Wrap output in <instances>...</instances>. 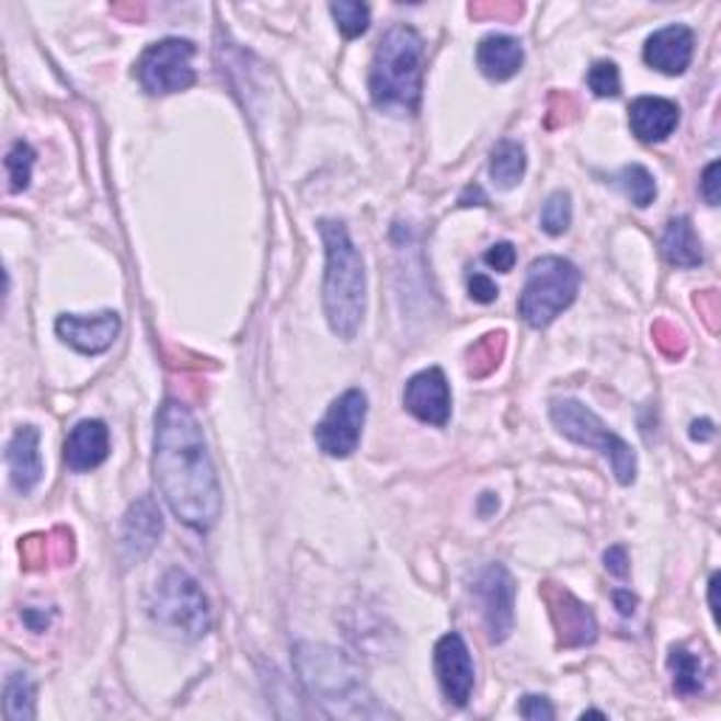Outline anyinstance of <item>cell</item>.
Segmentation results:
<instances>
[{"mask_svg":"<svg viewBox=\"0 0 721 721\" xmlns=\"http://www.w3.org/2000/svg\"><path fill=\"white\" fill-rule=\"evenodd\" d=\"M152 471L178 522H184L197 533H206L217 525L224 511L220 479L211 466L204 428L195 414L178 400H167L156 417Z\"/></svg>","mask_w":721,"mask_h":721,"instance_id":"cell-1","label":"cell"},{"mask_svg":"<svg viewBox=\"0 0 721 721\" xmlns=\"http://www.w3.org/2000/svg\"><path fill=\"white\" fill-rule=\"evenodd\" d=\"M324 240V316L339 339L353 342L358 335L364 313H367V271L364 256L350 240L347 226L339 220H322L319 224Z\"/></svg>","mask_w":721,"mask_h":721,"instance_id":"cell-2","label":"cell"},{"mask_svg":"<svg viewBox=\"0 0 721 721\" xmlns=\"http://www.w3.org/2000/svg\"><path fill=\"white\" fill-rule=\"evenodd\" d=\"M369 96L378 111L417 113L423 96V37L400 23L380 37L369 68Z\"/></svg>","mask_w":721,"mask_h":721,"instance_id":"cell-3","label":"cell"},{"mask_svg":"<svg viewBox=\"0 0 721 721\" xmlns=\"http://www.w3.org/2000/svg\"><path fill=\"white\" fill-rule=\"evenodd\" d=\"M296 671L313 699L328 705L333 716H384L387 710L378 708L358 671L350 665L342 651L328 645L302 643L296 645Z\"/></svg>","mask_w":721,"mask_h":721,"instance_id":"cell-4","label":"cell"},{"mask_svg":"<svg viewBox=\"0 0 721 721\" xmlns=\"http://www.w3.org/2000/svg\"><path fill=\"white\" fill-rule=\"evenodd\" d=\"M550 420L564 437H570L577 446H590L597 454L609 459L611 471L620 485H631L637 479V454L620 434L611 432L604 420L597 417L592 409H586L581 400L561 398L552 400Z\"/></svg>","mask_w":721,"mask_h":721,"instance_id":"cell-5","label":"cell"},{"mask_svg":"<svg viewBox=\"0 0 721 721\" xmlns=\"http://www.w3.org/2000/svg\"><path fill=\"white\" fill-rule=\"evenodd\" d=\"M577 288H581V271L570 260L541 256L527 271L525 290L518 299V313L530 328H547L575 302Z\"/></svg>","mask_w":721,"mask_h":721,"instance_id":"cell-6","label":"cell"},{"mask_svg":"<svg viewBox=\"0 0 721 721\" xmlns=\"http://www.w3.org/2000/svg\"><path fill=\"white\" fill-rule=\"evenodd\" d=\"M150 617L186 640H201L211 626L209 600L184 570H170L158 581L150 595Z\"/></svg>","mask_w":721,"mask_h":721,"instance_id":"cell-7","label":"cell"},{"mask_svg":"<svg viewBox=\"0 0 721 721\" xmlns=\"http://www.w3.org/2000/svg\"><path fill=\"white\" fill-rule=\"evenodd\" d=\"M195 43L181 37H167L152 43L136 62V77L147 93L152 96H170V93L190 91L195 85Z\"/></svg>","mask_w":721,"mask_h":721,"instance_id":"cell-8","label":"cell"},{"mask_svg":"<svg viewBox=\"0 0 721 721\" xmlns=\"http://www.w3.org/2000/svg\"><path fill=\"white\" fill-rule=\"evenodd\" d=\"M364 423H367V394L360 389H347L342 398L330 403L328 414L316 426V446L328 457L347 459L358 448Z\"/></svg>","mask_w":721,"mask_h":721,"instance_id":"cell-9","label":"cell"},{"mask_svg":"<svg viewBox=\"0 0 721 721\" xmlns=\"http://www.w3.org/2000/svg\"><path fill=\"white\" fill-rule=\"evenodd\" d=\"M473 595L482 604V615H485V629L491 643H505L511 637L513 623H516V581L502 564H488L485 570H479L477 581H473Z\"/></svg>","mask_w":721,"mask_h":721,"instance_id":"cell-10","label":"cell"},{"mask_svg":"<svg viewBox=\"0 0 721 721\" xmlns=\"http://www.w3.org/2000/svg\"><path fill=\"white\" fill-rule=\"evenodd\" d=\"M541 597H545L547 609H550V620L558 631V645L564 649H584L597 640V620L595 611L577 600L570 590L556 584L541 586Z\"/></svg>","mask_w":721,"mask_h":721,"instance_id":"cell-11","label":"cell"},{"mask_svg":"<svg viewBox=\"0 0 721 721\" xmlns=\"http://www.w3.org/2000/svg\"><path fill=\"white\" fill-rule=\"evenodd\" d=\"M434 671L448 705L466 708L473 694V660L462 634L451 631L439 637V643L434 645Z\"/></svg>","mask_w":721,"mask_h":721,"instance_id":"cell-12","label":"cell"},{"mask_svg":"<svg viewBox=\"0 0 721 721\" xmlns=\"http://www.w3.org/2000/svg\"><path fill=\"white\" fill-rule=\"evenodd\" d=\"M403 407L423 423L446 426L451 417V389H448L446 373L439 367H428L412 375L403 389Z\"/></svg>","mask_w":721,"mask_h":721,"instance_id":"cell-13","label":"cell"},{"mask_svg":"<svg viewBox=\"0 0 721 721\" xmlns=\"http://www.w3.org/2000/svg\"><path fill=\"white\" fill-rule=\"evenodd\" d=\"M54 328H57L59 339L77 353L99 355L113 347L118 330H122V319L113 310H102L96 316L66 313L59 316Z\"/></svg>","mask_w":721,"mask_h":721,"instance_id":"cell-14","label":"cell"},{"mask_svg":"<svg viewBox=\"0 0 721 721\" xmlns=\"http://www.w3.org/2000/svg\"><path fill=\"white\" fill-rule=\"evenodd\" d=\"M161 533H164V522H161L156 502L150 496H141L136 505H130L125 525H122V558H125V564L145 561L156 550Z\"/></svg>","mask_w":721,"mask_h":721,"instance_id":"cell-15","label":"cell"},{"mask_svg":"<svg viewBox=\"0 0 721 721\" xmlns=\"http://www.w3.org/2000/svg\"><path fill=\"white\" fill-rule=\"evenodd\" d=\"M694 46L696 37L688 26H665L660 32L651 34L645 39V62L651 68H656L660 73H668V77H679V73L688 71L690 59H694Z\"/></svg>","mask_w":721,"mask_h":721,"instance_id":"cell-16","label":"cell"},{"mask_svg":"<svg viewBox=\"0 0 721 721\" xmlns=\"http://www.w3.org/2000/svg\"><path fill=\"white\" fill-rule=\"evenodd\" d=\"M629 125L640 141L660 145L679 125V105L663 96H640L629 107Z\"/></svg>","mask_w":721,"mask_h":721,"instance_id":"cell-17","label":"cell"},{"mask_svg":"<svg viewBox=\"0 0 721 721\" xmlns=\"http://www.w3.org/2000/svg\"><path fill=\"white\" fill-rule=\"evenodd\" d=\"M7 466L18 493H32L43 479V457H39V432L34 426H20L7 446Z\"/></svg>","mask_w":721,"mask_h":721,"instance_id":"cell-18","label":"cell"},{"mask_svg":"<svg viewBox=\"0 0 721 721\" xmlns=\"http://www.w3.org/2000/svg\"><path fill=\"white\" fill-rule=\"evenodd\" d=\"M111 454V434L102 420H82L66 439V466L77 473L99 468Z\"/></svg>","mask_w":721,"mask_h":721,"instance_id":"cell-19","label":"cell"},{"mask_svg":"<svg viewBox=\"0 0 721 721\" xmlns=\"http://www.w3.org/2000/svg\"><path fill=\"white\" fill-rule=\"evenodd\" d=\"M477 66L493 82H507L525 66V48L516 37L488 34L477 48Z\"/></svg>","mask_w":721,"mask_h":721,"instance_id":"cell-20","label":"cell"},{"mask_svg":"<svg viewBox=\"0 0 721 721\" xmlns=\"http://www.w3.org/2000/svg\"><path fill=\"white\" fill-rule=\"evenodd\" d=\"M663 256L676 268H696V265L705 263V251L702 240L696 237L694 224L690 217H674L668 226H665L663 234Z\"/></svg>","mask_w":721,"mask_h":721,"instance_id":"cell-21","label":"cell"},{"mask_svg":"<svg viewBox=\"0 0 721 721\" xmlns=\"http://www.w3.org/2000/svg\"><path fill=\"white\" fill-rule=\"evenodd\" d=\"M527 172V152L525 147L513 141V138H502L491 152V178L499 190H513L522 184V178Z\"/></svg>","mask_w":721,"mask_h":721,"instance_id":"cell-22","label":"cell"},{"mask_svg":"<svg viewBox=\"0 0 721 721\" xmlns=\"http://www.w3.org/2000/svg\"><path fill=\"white\" fill-rule=\"evenodd\" d=\"M34 690L32 676L26 671H12L3 685V716L9 721H32L34 719Z\"/></svg>","mask_w":721,"mask_h":721,"instance_id":"cell-23","label":"cell"},{"mask_svg":"<svg viewBox=\"0 0 721 721\" xmlns=\"http://www.w3.org/2000/svg\"><path fill=\"white\" fill-rule=\"evenodd\" d=\"M668 668H671V674H674L676 694L694 696V694H699V690L705 688V665H702V660H699L696 654H690L688 649H683V645L671 649Z\"/></svg>","mask_w":721,"mask_h":721,"instance_id":"cell-24","label":"cell"},{"mask_svg":"<svg viewBox=\"0 0 721 721\" xmlns=\"http://www.w3.org/2000/svg\"><path fill=\"white\" fill-rule=\"evenodd\" d=\"M505 358V333L482 335L471 350H468V375L477 380L496 373V367Z\"/></svg>","mask_w":721,"mask_h":721,"instance_id":"cell-25","label":"cell"},{"mask_svg":"<svg viewBox=\"0 0 721 721\" xmlns=\"http://www.w3.org/2000/svg\"><path fill=\"white\" fill-rule=\"evenodd\" d=\"M615 184L626 192L631 204L645 209V206L654 204L656 197V181L643 164H629L615 175Z\"/></svg>","mask_w":721,"mask_h":721,"instance_id":"cell-26","label":"cell"},{"mask_svg":"<svg viewBox=\"0 0 721 721\" xmlns=\"http://www.w3.org/2000/svg\"><path fill=\"white\" fill-rule=\"evenodd\" d=\"M330 14H333L335 26L347 39L360 37L369 28V7L358 3V0H339L330 3Z\"/></svg>","mask_w":721,"mask_h":721,"instance_id":"cell-27","label":"cell"},{"mask_svg":"<svg viewBox=\"0 0 721 721\" xmlns=\"http://www.w3.org/2000/svg\"><path fill=\"white\" fill-rule=\"evenodd\" d=\"M572 224V197L570 192L558 190L547 197L545 209H541V229L550 237H561Z\"/></svg>","mask_w":721,"mask_h":721,"instance_id":"cell-28","label":"cell"},{"mask_svg":"<svg viewBox=\"0 0 721 721\" xmlns=\"http://www.w3.org/2000/svg\"><path fill=\"white\" fill-rule=\"evenodd\" d=\"M32 170H34V150L26 141H14L12 150L7 156V172H9V192H23L32 184Z\"/></svg>","mask_w":721,"mask_h":721,"instance_id":"cell-29","label":"cell"},{"mask_svg":"<svg viewBox=\"0 0 721 721\" xmlns=\"http://www.w3.org/2000/svg\"><path fill=\"white\" fill-rule=\"evenodd\" d=\"M586 82H590V91L600 99H615L620 93V71L611 59H600L586 73Z\"/></svg>","mask_w":721,"mask_h":721,"instance_id":"cell-30","label":"cell"},{"mask_svg":"<svg viewBox=\"0 0 721 721\" xmlns=\"http://www.w3.org/2000/svg\"><path fill=\"white\" fill-rule=\"evenodd\" d=\"M654 344L660 347V353L668 355V358H683L685 355V347H688V342H685V333L676 324L671 322H656L654 324Z\"/></svg>","mask_w":721,"mask_h":721,"instance_id":"cell-31","label":"cell"},{"mask_svg":"<svg viewBox=\"0 0 721 721\" xmlns=\"http://www.w3.org/2000/svg\"><path fill=\"white\" fill-rule=\"evenodd\" d=\"M20 556H23V564H26L28 570H37V566L52 564V552H48V533L23 538V541H20Z\"/></svg>","mask_w":721,"mask_h":721,"instance_id":"cell-32","label":"cell"},{"mask_svg":"<svg viewBox=\"0 0 721 721\" xmlns=\"http://www.w3.org/2000/svg\"><path fill=\"white\" fill-rule=\"evenodd\" d=\"M468 296H471L473 302H479V305H491V302H496L499 288L491 276L471 274L468 276Z\"/></svg>","mask_w":721,"mask_h":721,"instance_id":"cell-33","label":"cell"},{"mask_svg":"<svg viewBox=\"0 0 721 721\" xmlns=\"http://www.w3.org/2000/svg\"><path fill=\"white\" fill-rule=\"evenodd\" d=\"M518 716H525V719H530V721H550L552 716H556V710H552V705L547 696L530 694L522 699V705H518Z\"/></svg>","mask_w":721,"mask_h":721,"instance_id":"cell-34","label":"cell"},{"mask_svg":"<svg viewBox=\"0 0 721 721\" xmlns=\"http://www.w3.org/2000/svg\"><path fill=\"white\" fill-rule=\"evenodd\" d=\"M485 263L491 265L493 271H499V274H507V271H513V265H516V245L513 243L491 245L485 254Z\"/></svg>","mask_w":721,"mask_h":721,"instance_id":"cell-35","label":"cell"},{"mask_svg":"<svg viewBox=\"0 0 721 721\" xmlns=\"http://www.w3.org/2000/svg\"><path fill=\"white\" fill-rule=\"evenodd\" d=\"M604 564L611 575H629V552H626V547H609V550L604 552Z\"/></svg>","mask_w":721,"mask_h":721,"instance_id":"cell-36","label":"cell"},{"mask_svg":"<svg viewBox=\"0 0 721 721\" xmlns=\"http://www.w3.org/2000/svg\"><path fill=\"white\" fill-rule=\"evenodd\" d=\"M702 195L710 206H719V161L705 170L702 175Z\"/></svg>","mask_w":721,"mask_h":721,"instance_id":"cell-37","label":"cell"},{"mask_svg":"<svg viewBox=\"0 0 721 721\" xmlns=\"http://www.w3.org/2000/svg\"><path fill=\"white\" fill-rule=\"evenodd\" d=\"M473 18H482V14H493V18H516L522 14V7H502V3H488V7H471Z\"/></svg>","mask_w":721,"mask_h":721,"instance_id":"cell-38","label":"cell"},{"mask_svg":"<svg viewBox=\"0 0 721 721\" xmlns=\"http://www.w3.org/2000/svg\"><path fill=\"white\" fill-rule=\"evenodd\" d=\"M611 600H615V606L620 609V615H634V606H637V597L631 595L629 590H615L611 592Z\"/></svg>","mask_w":721,"mask_h":721,"instance_id":"cell-39","label":"cell"},{"mask_svg":"<svg viewBox=\"0 0 721 721\" xmlns=\"http://www.w3.org/2000/svg\"><path fill=\"white\" fill-rule=\"evenodd\" d=\"M23 623H26L32 631H46L48 623H52V617H46L37 609H23Z\"/></svg>","mask_w":721,"mask_h":721,"instance_id":"cell-40","label":"cell"},{"mask_svg":"<svg viewBox=\"0 0 721 721\" xmlns=\"http://www.w3.org/2000/svg\"><path fill=\"white\" fill-rule=\"evenodd\" d=\"M713 423H710V420H694V423H690V437L694 439H710L713 437Z\"/></svg>","mask_w":721,"mask_h":721,"instance_id":"cell-41","label":"cell"},{"mask_svg":"<svg viewBox=\"0 0 721 721\" xmlns=\"http://www.w3.org/2000/svg\"><path fill=\"white\" fill-rule=\"evenodd\" d=\"M482 204H485V195H482L479 186H468V190L462 192V197H459V206H482Z\"/></svg>","mask_w":721,"mask_h":721,"instance_id":"cell-42","label":"cell"},{"mask_svg":"<svg viewBox=\"0 0 721 721\" xmlns=\"http://www.w3.org/2000/svg\"><path fill=\"white\" fill-rule=\"evenodd\" d=\"M493 507H499V499L493 493H485V499H482V516H488Z\"/></svg>","mask_w":721,"mask_h":721,"instance_id":"cell-43","label":"cell"}]
</instances>
